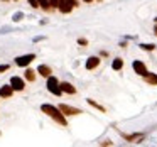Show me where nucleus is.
<instances>
[{"instance_id":"nucleus-1","label":"nucleus","mask_w":157,"mask_h":147,"mask_svg":"<svg viewBox=\"0 0 157 147\" xmlns=\"http://www.w3.org/2000/svg\"><path fill=\"white\" fill-rule=\"evenodd\" d=\"M41 112L46 113L48 117H51V118L54 120V122H58L59 125H68L64 113L61 112V108H59V106H54V105H49V103H44V105H41Z\"/></svg>"},{"instance_id":"nucleus-2","label":"nucleus","mask_w":157,"mask_h":147,"mask_svg":"<svg viewBox=\"0 0 157 147\" xmlns=\"http://www.w3.org/2000/svg\"><path fill=\"white\" fill-rule=\"evenodd\" d=\"M48 91L52 93V95H56V96H59V95L63 93L61 85H59L58 78H56V76H52V75L48 78Z\"/></svg>"},{"instance_id":"nucleus-3","label":"nucleus","mask_w":157,"mask_h":147,"mask_svg":"<svg viewBox=\"0 0 157 147\" xmlns=\"http://www.w3.org/2000/svg\"><path fill=\"white\" fill-rule=\"evenodd\" d=\"M76 5H78V2H76V0H59L58 9H59V12H61V14H69V12H71Z\"/></svg>"},{"instance_id":"nucleus-4","label":"nucleus","mask_w":157,"mask_h":147,"mask_svg":"<svg viewBox=\"0 0 157 147\" xmlns=\"http://www.w3.org/2000/svg\"><path fill=\"white\" fill-rule=\"evenodd\" d=\"M34 59H36V54H24V56L15 58V64L21 66V68H25V66H29Z\"/></svg>"},{"instance_id":"nucleus-5","label":"nucleus","mask_w":157,"mask_h":147,"mask_svg":"<svg viewBox=\"0 0 157 147\" xmlns=\"http://www.w3.org/2000/svg\"><path fill=\"white\" fill-rule=\"evenodd\" d=\"M132 68H133V71L137 73V75H140V76H147V66L144 64L142 61H133L132 63Z\"/></svg>"},{"instance_id":"nucleus-6","label":"nucleus","mask_w":157,"mask_h":147,"mask_svg":"<svg viewBox=\"0 0 157 147\" xmlns=\"http://www.w3.org/2000/svg\"><path fill=\"white\" fill-rule=\"evenodd\" d=\"M10 85L14 86L15 91H22V90L25 88V81L22 78H19V76H12V78H10Z\"/></svg>"},{"instance_id":"nucleus-7","label":"nucleus","mask_w":157,"mask_h":147,"mask_svg":"<svg viewBox=\"0 0 157 147\" xmlns=\"http://www.w3.org/2000/svg\"><path fill=\"white\" fill-rule=\"evenodd\" d=\"M14 86L12 85H4L0 86V98H10L12 95H14Z\"/></svg>"},{"instance_id":"nucleus-8","label":"nucleus","mask_w":157,"mask_h":147,"mask_svg":"<svg viewBox=\"0 0 157 147\" xmlns=\"http://www.w3.org/2000/svg\"><path fill=\"white\" fill-rule=\"evenodd\" d=\"M59 108L64 115H79L81 113L79 108H75V106H69V105H59Z\"/></svg>"},{"instance_id":"nucleus-9","label":"nucleus","mask_w":157,"mask_h":147,"mask_svg":"<svg viewBox=\"0 0 157 147\" xmlns=\"http://www.w3.org/2000/svg\"><path fill=\"white\" fill-rule=\"evenodd\" d=\"M98 64H100V58L98 56H91V58H88V61H86V69H95V68H98Z\"/></svg>"},{"instance_id":"nucleus-10","label":"nucleus","mask_w":157,"mask_h":147,"mask_svg":"<svg viewBox=\"0 0 157 147\" xmlns=\"http://www.w3.org/2000/svg\"><path fill=\"white\" fill-rule=\"evenodd\" d=\"M61 85V90H63V93H68V95H75L76 93V88L71 85V83H68V81H63V83H59Z\"/></svg>"},{"instance_id":"nucleus-11","label":"nucleus","mask_w":157,"mask_h":147,"mask_svg":"<svg viewBox=\"0 0 157 147\" xmlns=\"http://www.w3.org/2000/svg\"><path fill=\"white\" fill-rule=\"evenodd\" d=\"M37 73L41 76H44V78H49V76L52 75V69L49 68L48 64H39V68H37Z\"/></svg>"},{"instance_id":"nucleus-12","label":"nucleus","mask_w":157,"mask_h":147,"mask_svg":"<svg viewBox=\"0 0 157 147\" xmlns=\"http://www.w3.org/2000/svg\"><path fill=\"white\" fill-rule=\"evenodd\" d=\"M123 139L128 140V142H140V139H144V133H132V135H125L123 133Z\"/></svg>"},{"instance_id":"nucleus-13","label":"nucleus","mask_w":157,"mask_h":147,"mask_svg":"<svg viewBox=\"0 0 157 147\" xmlns=\"http://www.w3.org/2000/svg\"><path fill=\"white\" fill-rule=\"evenodd\" d=\"M39 7L42 9V10H46V12H51L52 9V4H51V0H39Z\"/></svg>"},{"instance_id":"nucleus-14","label":"nucleus","mask_w":157,"mask_h":147,"mask_svg":"<svg viewBox=\"0 0 157 147\" xmlns=\"http://www.w3.org/2000/svg\"><path fill=\"white\" fill-rule=\"evenodd\" d=\"M112 68L115 69V71H120V69L123 68V59L122 58H115L113 63H112Z\"/></svg>"},{"instance_id":"nucleus-15","label":"nucleus","mask_w":157,"mask_h":147,"mask_svg":"<svg viewBox=\"0 0 157 147\" xmlns=\"http://www.w3.org/2000/svg\"><path fill=\"white\" fill-rule=\"evenodd\" d=\"M144 78L150 85H157V75H154V73H147V76H144Z\"/></svg>"},{"instance_id":"nucleus-16","label":"nucleus","mask_w":157,"mask_h":147,"mask_svg":"<svg viewBox=\"0 0 157 147\" xmlns=\"http://www.w3.org/2000/svg\"><path fill=\"white\" fill-rule=\"evenodd\" d=\"M25 79H27V81H34V79H36V71H34V69H29L27 68V71H25Z\"/></svg>"},{"instance_id":"nucleus-17","label":"nucleus","mask_w":157,"mask_h":147,"mask_svg":"<svg viewBox=\"0 0 157 147\" xmlns=\"http://www.w3.org/2000/svg\"><path fill=\"white\" fill-rule=\"evenodd\" d=\"M88 103H90V105H91V106H95L96 110H100V112H105V108H103L101 105H98V103H96L95 100H88Z\"/></svg>"},{"instance_id":"nucleus-18","label":"nucleus","mask_w":157,"mask_h":147,"mask_svg":"<svg viewBox=\"0 0 157 147\" xmlns=\"http://www.w3.org/2000/svg\"><path fill=\"white\" fill-rule=\"evenodd\" d=\"M140 48H142L144 51H154L155 46H154V44H140Z\"/></svg>"},{"instance_id":"nucleus-19","label":"nucleus","mask_w":157,"mask_h":147,"mask_svg":"<svg viewBox=\"0 0 157 147\" xmlns=\"http://www.w3.org/2000/svg\"><path fill=\"white\" fill-rule=\"evenodd\" d=\"M29 4H31V7L39 9V0H29Z\"/></svg>"},{"instance_id":"nucleus-20","label":"nucleus","mask_w":157,"mask_h":147,"mask_svg":"<svg viewBox=\"0 0 157 147\" xmlns=\"http://www.w3.org/2000/svg\"><path fill=\"white\" fill-rule=\"evenodd\" d=\"M78 44H79V46H86V44H88V41H86L85 37H79V39H78Z\"/></svg>"},{"instance_id":"nucleus-21","label":"nucleus","mask_w":157,"mask_h":147,"mask_svg":"<svg viewBox=\"0 0 157 147\" xmlns=\"http://www.w3.org/2000/svg\"><path fill=\"white\" fill-rule=\"evenodd\" d=\"M9 68H10V66H9V64H2V66H0V73H4V71H7Z\"/></svg>"},{"instance_id":"nucleus-22","label":"nucleus","mask_w":157,"mask_h":147,"mask_svg":"<svg viewBox=\"0 0 157 147\" xmlns=\"http://www.w3.org/2000/svg\"><path fill=\"white\" fill-rule=\"evenodd\" d=\"M21 17H22V14H17V15L14 17V21H21Z\"/></svg>"},{"instance_id":"nucleus-23","label":"nucleus","mask_w":157,"mask_h":147,"mask_svg":"<svg viewBox=\"0 0 157 147\" xmlns=\"http://www.w3.org/2000/svg\"><path fill=\"white\" fill-rule=\"evenodd\" d=\"M83 2H86V4H91L93 0H83Z\"/></svg>"},{"instance_id":"nucleus-24","label":"nucleus","mask_w":157,"mask_h":147,"mask_svg":"<svg viewBox=\"0 0 157 147\" xmlns=\"http://www.w3.org/2000/svg\"><path fill=\"white\" fill-rule=\"evenodd\" d=\"M154 34L157 36V25H155V27H154Z\"/></svg>"},{"instance_id":"nucleus-25","label":"nucleus","mask_w":157,"mask_h":147,"mask_svg":"<svg viewBox=\"0 0 157 147\" xmlns=\"http://www.w3.org/2000/svg\"><path fill=\"white\" fill-rule=\"evenodd\" d=\"M155 22H157V17H155Z\"/></svg>"},{"instance_id":"nucleus-26","label":"nucleus","mask_w":157,"mask_h":147,"mask_svg":"<svg viewBox=\"0 0 157 147\" xmlns=\"http://www.w3.org/2000/svg\"><path fill=\"white\" fill-rule=\"evenodd\" d=\"M4 2H7V0H4Z\"/></svg>"},{"instance_id":"nucleus-27","label":"nucleus","mask_w":157,"mask_h":147,"mask_svg":"<svg viewBox=\"0 0 157 147\" xmlns=\"http://www.w3.org/2000/svg\"><path fill=\"white\" fill-rule=\"evenodd\" d=\"M15 2H17V0H15Z\"/></svg>"}]
</instances>
